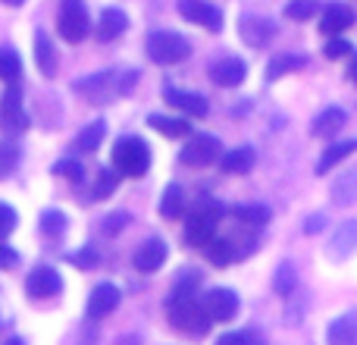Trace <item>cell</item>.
Segmentation results:
<instances>
[{
    "mask_svg": "<svg viewBox=\"0 0 357 345\" xmlns=\"http://www.w3.org/2000/svg\"><path fill=\"white\" fill-rule=\"evenodd\" d=\"M135 82H138L135 69L119 73V75L113 73V69H104V73H94V75H88V79L73 82V88L85 94L91 104H104V101H113V98H119V94H126Z\"/></svg>",
    "mask_w": 357,
    "mask_h": 345,
    "instance_id": "6da1fadb",
    "label": "cell"
},
{
    "mask_svg": "<svg viewBox=\"0 0 357 345\" xmlns=\"http://www.w3.org/2000/svg\"><path fill=\"white\" fill-rule=\"evenodd\" d=\"M222 204H216L213 198H201V201L191 207L188 220H185V242H188L191 248H207L210 242H213L216 235V223L222 220Z\"/></svg>",
    "mask_w": 357,
    "mask_h": 345,
    "instance_id": "7a4b0ae2",
    "label": "cell"
},
{
    "mask_svg": "<svg viewBox=\"0 0 357 345\" xmlns=\"http://www.w3.org/2000/svg\"><path fill=\"white\" fill-rule=\"evenodd\" d=\"M113 170L123 172V176L142 179L151 170V148L144 138L138 135H123L113 145Z\"/></svg>",
    "mask_w": 357,
    "mask_h": 345,
    "instance_id": "3957f363",
    "label": "cell"
},
{
    "mask_svg": "<svg viewBox=\"0 0 357 345\" xmlns=\"http://www.w3.org/2000/svg\"><path fill=\"white\" fill-rule=\"evenodd\" d=\"M191 54V44L185 35H178V31H151L148 35V57L154 63H160V66H176V63H182L185 57Z\"/></svg>",
    "mask_w": 357,
    "mask_h": 345,
    "instance_id": "277c9868",
    "label": "cell"
},
{
    "mask_svg": "<svg viewBox=\"0 0 357 345\" xmlns=\"http://www.w3.org/2000/svg\"><path fill=\"white\" fill-rule=\"evenodd\" d=\"M56 31L66 44H79L82 38L91 31V19H88V6L82 0H60V13H56Z\"/></svg>",
    "mask_w": 357,
    "mask_h": 345,
    "instance_id": "5b68a950",
    "label": "cell"
},
{
    "mask_svg": "<svg viewBox=\"0 0 357 345\" xmlns=\"http://www.w3.org/2000/svg\"><path fill=\"white\" fill-rule=\"evenodd\" d=\"M201 308L210 317V323H229L238 314V295L226 286H216V289H207L201 295Z\"/></svg>",
    "mask_w": 357,
    "mask_h": 345,
    "instance_id": "8992f818",
    "label": "cell"
},
{
    "mask_svg": "<svg viewBox=\"0 0 357 345\" xmlns=\"http://www.w3.org/2000/svg\"><path fill=\"white\" fill-rule=\"evenodd\" d=\"M0 129H3L6 135H19V132L29 129V117H25L19 85H6L3 98H0Z\"/></svg>",
    "mask_w": 357,
    "mask_h": 345,
    "instance_id": "52a82bcc",
    "label": "cell"
},
{
    "mask_svg": "<svg viewBox=\"0 0 357 345\" xmlns=\"http://www.w3.org/2000/svg\"><path fill=\"white\" fill-rule=\"evenodd\" d=\"M220 151H222V145L216 135H195L178 151V163L191 167V170H201V167H210V163L220 157Z\"/></svg>",
    "mask_w": 357,
    "mask_h": 345,
    "instance_id": "ba28073f",
    "label": "cell"
},
{
    "mask_svg": "<svg viewBox=\"0 0 357 345\" xmlns=\"http://www.w3.org/2000/svg\"><path fill=\"white\" fill-rule=\"evenodd\" d=\"M63 292V277L56 267L38 264L35 270H29V279H25V295L29 298H54Z\"/></svg>",
    "mask_w": 357,
    "mask_h": 345,
    "instance_id": "9c48e42d",
    "label": "cell"
},
{
    "mask_svg": "<svg viewBox=\"0 0 357 345\" xmlns=\"http://www.w3.org/2000/svg\"><path fill=\"white\" fill-rule=\"evenodd\" d=\"M178 16L207 31H222V13L207 0H178Z\"/></svg>",
    "mask_w": 357,
    "mask_h": 345,
    "instance_id": "30bf717a",
    "label": "cell"
},
{
    "mask_svg": "<svg viewBox=\"0 0 357 345\" xmlns=\"http://www.w3.org/2000/svg\"><path fill=\"white\" fill-rule=\"evenodd\" d=\"M119 302H123V292H119L113 283L94 286V292L88 295V304H85L88 321H104V317H110L113 311L119 308Z\"/></svg>",
    "mask_w": 357,
    "mask_h": 345,
    "instance_id": "8fae6325",
    "label": "cell"
},
{
    "mask_svg": "<svg viewBox=\"0 0 357 345\" xmlns=\"http://www.w3.org/2000/svg\"><path fill=\"white\" fill-rule=\"evenodd\" d=\"M163 264H167V242L163 239L142 242V245L135 248V254H132V267H135L138 273H154V270H160Z\"/></svg>",
    "mask_w": 357,
    "mask_h": 345,
    "instance_id": "7c38bea8",
    "label": "cell"
},
{
    "mask_svg": "<svg viewBox=\"0 0 357 345\" xmlns=\"http://www.w3.org/2000/svg\"><path fill=\"white\" fill-rule=\"evenodd\" d=\"M245 75H248V66L241 57H222V60H216L210 66V79L220 88H238L245 82Z\"/></svg>",
    "mask_w": 357,
    "mask_h": 345,
    "instance_id": "4fadbf2b",
    "label": "cell"
},
{
    "mask_svg": "<svg viewBox=\"0 0 357 345\" xmlns=\"http://www.w3.org/2000/svg\"><path fill=\"white\" fill-rule=\"evenodd\" d=\"M163 98H167L169 107H176L178 113H188V117H207V98L197 91H182V88H173L167 85V91H163Z\"/></svg>",
    "mask_w": 357,
    "mask_h": 345,
    "instance_id": "5bb4252c",
    "label": "cell"
},
{
    "mask_svg": "<svg viewBox=\"0 0 357 345\" xmlns=\"http://www.w3.org/2000/svg\"><path fill=\"white\" fill-rule=\"evenodd\" d=\"M354 251H357V220H345L333 233V239H329L326 254L333 260H345V258H351Z\"/></svg>",
    "mask_w": 357,
    "mask_h": 345,
    "instance_id": "9a60e30c",
    "label": "cell"
},
{
    "mask_svg": "<svg viewBox=\"0 0 357 345\" xmlns=\"http://www.w3.org/2000/svg\"><path fill=\"white\" fill-rule=\"evenodd\" d=\"M354 25V10L345 3H329L326 10H323V22H320V31L329 38L342 35L345 29H351Z\"/></svg>",
    "mask_w": 357,
    "mask_h": 345,
    "instance_id": "2e32d148",
    "label": "cell"
},
{
    "mask_svg": "<svg viewBox=\"0 0 357 345\" xmlns=\"http://www.w3.org/2000/svg\"><path fill=\"white\" fill-rule=\"evenodd\" d=\"M326 345H357V311H348L329 323Z\"/></svg>",
    "mask_w": 357,
    "mask_h": 345,
    "instance_id": "e0dca14e",
    "label": "cell"
},
{
    "mask_svg": "<svg viewBox=\"0 0 357 345\" xmlns=\"http://www.w3.org/2000/svg\"><path fill=\"white\" fill-rule=\"evenodd\" d=\"M126 29H129V16H126L119 6H107V10L100 13V22H98V41L100 44L116 41Z\"/></svg>",
    "mask_w": 357,
    "mask_h": 345,
    "instance_id": "ac0fdd59",
    "label": "cell"
},
{
    "mask_svg": "<svg viewBox=\"0 0 357 345\" xmlns=\"http://www.w3.org/2000/svg\"><path fill=\"white\" fill-rule=\"evenodd\" d=\"M345 123H348V113L342 110V107H326V110L314 119V129L310 132H314L317 138H333L335 132L345 129Z\"/></svg>",
    "mask_w": 357,
    "mask_h": 345,
    "instance_id": "d6986e66",
    "label": "cell"
},
{
    "mask_svg": "<svg viewBox=\"0 0 357 345\" xmlns=\"http://www.w3.org/2000/svg\"><path fill=\"white\" fill-rule=\"evenodd\" d=\"M333 201L339 207H348V204L357 201V163L333 179Z\"/></svg>",
    "mask_w": 357,
    "mask_h": 345,
    "instance_id": "ffe728a7",
    "label": "cell"
},
{
    "mask_svg": "<svg viewBox=\"0 0 357 345\" xmlns=\"http://www.w3.org/2000/svg\"><path fill=\"white\" fill-rule=\"evenodd\" d=\"M241 38H245V44H251V47H264L266 41L273 38V22H266V19H254V16H245L238 25Z\"/></svg>",
    "mask_w": 357,
    "mask_h": 345,
    "instance_id": "44dd1931",
    "label": "cell"
},
{
    "mask_svg": "<svg viewBox=\"0 0 357 345\" xmlns=\"http://www.w3.org/2000/svg\"><path fill=\"white\" fill-rule=\"evenodd\" d=\"M35 63H38V69H41V75H54L56 73V50H54V44H50V38H47V31H35Z\"/></svg>",
    "mask_w": 357,
    "mask_h": 345,
    "instance_id": "7402d4cb",
    "label": "cell"
},
{
    "mask_svg": "<svg viewBox=\"0 0 357 345\" xmlns=\"http://www.w3.org/2000/svg\"><path fill=\"white\" fill-rule=\"evenodd\" d=\"M104 135H107V123L104 119H94V123H88L85 129L75 135L73 148H79L82 154H94V151L100 148V142H104Z\"/></svg>",
    "mask_w": 357,
    "mask_h": 345,
    "instance_id": "603a6c76",
    "label": "cell"
},
{
    "mask_svg": "<svg viewBox=\"0 0 357 345\" xmlns=\"http://www.w3.org/2000/svg\"><path fill=\"white\" fill-rule=\"evenodd\" d=\"M148 126L167 138H185L191 132V123H185V119H178V117H163V113H151Z\"/></svg>",
    "mask_w": 357,
    "mask_h": 345,
    "instance_id": "cb8c5ba5",
    "label": "cell"
},
{
    "mask_svg": "<svg viewBox=\"0 0 357 345\" xmlns=\"http://www.w3.org/2000/svg\"><path fill=\"white\" fill-rule=\"evenodd\" d=\"M222 172H232V176H241V172H248L254 167V148H248V145H241V148H232L226 157L220 161Z\"/></svg>",
    "mask_w": 357,
    "mask_h": 345,
    "instance_id": "d4e9b609",
    "label": "cell"
},
{
    "mask_svg": "<svg viewBox=\"0 0 357 345\" xmlns=\"http://www.w3.org/2000/svg\"><path fill=\"white\" fill-rule=\"evenodd\" d=\"M0 82L3 85H19L22 82V60L13 47H0Z\"/></svg>",
    "mask_w": 357,
    "mask_h": 345,
    "instance_id": "484cf974",
    "label": "cell"
},
{
    "mask_svg": "<svg viewBox=\"0 0 357 345\" xmlns=\"http://www.w3.org/2000/svg\"><path fill=\"white\" fill-rule=\"evenodd\" d=\"M357 151V142H339V145H333V148H326L323 151V157H320V163H317V172L320 176H326L333 167H339L345 157H351Z\"/></svg>",
    "mask_w": 357,
    "mask_h": 345,
    "instance_id": "4316f807",
    "label": "cell"
},
{
    "mask_svg": "<svg viewBox=\"0 0 357 345\" xmlns=\"http://www.w3.org/2000/svg\"><path fill=\"white\" fill-rule=\"evenodd\" d=\"M232 214L248 229H264L270 223V207H264V204H245V207H235Z\"/></svg>",
    "mask_w": 357,
    "mask_h": 345,
    "instance_id": "83f0119b",
    "label": "cell"
},
{
    "mask_svg": "<svg viewBox=\"0 0 357 345\" xmlns=\"http://www.w3.org/2000/svg\"><path fill=\"white\" fill-rule=\"evenodd\" d=\"M235 242L232 239H213L207 248H204V254H207V260L213 267H229L235 258H238V251H232Z\"/></svg>",
    "mask_w": 357,
    "mask_h": 345,
    "instance_id": "f1b7e54d",
    "label": "cell"
},
{
    "mask_svg": "<svg viewBox=\"0 0 357 345\" xmlns=\"http://www.w3.org/2000/svg\"><path fill=\"white\" fill-rule=\"evenodd\" d=\"M304 66H307V60H304V57H298V54H279V57H273L270 66H266V82H276L279 75L291 73V69H304Z\"/></svg>",
    "mask_w": 357,
    "mask_h": 345,
    "instance_id": "f546056e",
    "label": "cell"
},
{
    "mask_svg": "<svg viewBox=\"0 0 357 345\" xmlns=\"http://www.w3.org/2000/svg\"><path fill=\"white\" fill-rule=\"evenodd\" d=\"M185 210V191L182 185H167V191H163V201H160V214L167 216V220H178Z\"/></svg>",
    "mask_w": 357,
    "mask_h": 345,
    "instance_id": "4dcf8cb0",
    "label": "cell"
},
{
    "mask_svg": "<svg viewBox=\"0 0 357 345\" xmlns=\"http://www.w3.org/2000/svg\"><path fill=\"white\" fill-rule=\"evenodd\" d=\"M295 286H298L295 264H291V260H282V264L276 267V277H273V289H276L282 298H289L291 292H295Z\"/></svg>",
    "mask_w": 357,
    "mask_h": 345,
    "instance_id": "1f68e13d",
    "label": "cell"
},
{
    "mask_svg": "<svg viewBox=\"0 0 357 345\" xmlns=\"http://www.w3.org/2000/svg\"><path fill=\"white\" fill-rule=\"evenodd\" d=\"M38 223H41V233L47 235V239H60V235L66 233V214H63V210L47 207Z\"/></svg>",
    "mask_w": 357,
    "mask_h": 345,
    "instance_id": "d6a6232c",
    "label": "cell"
},
{
    "mask_svg": "<svg viewBox=\"0 0 357 345\" xmlns=\"http://www.w3.org/2000/svg\"><path fill=\"white\" fill-rule=\"evenodd\" d=\"M317 0H289L285 3V19H291V22H307V19L317 16Z\"/></svg>",
    "mask_w": 357,
    "mask_h": 345,
    "instance_id": "836d02e7",
    "label": "cell"
},
{
    "mask_svg": "<svg viewBox=\"0 0 357 345\" xmlns=\"http://www.w3.org/2000/svg\"><path fill=\"white\" fill-rule=\"evenodd\" d=\"M19 167V145L16 142H0V179L13 176Z\"/></svg>",
    "mask_w": 357,
    "mask_h": 345,
    "instance_id": "e575fe53",
    "label": "cell"
},
{
    "mask_svg": "<svg viewBox=\"0 0 357 345\" xmlns=\"http://www.w3.org/2000/svg\"><path fill=\"white\" fill-rule=\"evenodd\" d=\"M116 185H119V172H116V170H100L98 182H94L91 198H94V201H100V198L113 195V191H116Z\"/></svg>",
    "mask_w": 357,
    "mask_h": 345,
    "instance_id": "d590c367",
    "label": "cell"
},
{
    "mask_svg": "<svg viewBox=\"0 0 357 345\" xmlns=\"http://www.w3.org/2000/svg\"><path fill=\"white\" fill-rule=\"evenodd\" d=\"M69 264H75L79 270H94V267L100 264V254H98V248L85 245V248H79V251L69 254Z\"/></svg>",
    "mask_w": 357,
    "mask_h": 345,
    "instance_id": "8d00e7d4",
    "label": "cell"
},
{
    "mask_svg": "<svg viewBox=\"0 0 357 345\" xmlns=\"http://www.w3.org/2000/svg\"><path fill=\"white\" fill-rule=\"evenodd\" d=\"M56 176H66V179H73V182H82L85 179V167H82L79 161H60L54 167Z\"/></svg>",
    "mask_w": 357,
    "mask_h": 345,
    "instance_id": "74e56055",
    "label": "cell"
},
{
    "mask_svg": "<svg viewBox=\"0 0 357 345\" xmlns=\"http://www.w3.org/2000/svg\"><path fill=\"white\" fill-rule=\"evenodd\" d=\"M16 223H19L16 210H13L10 204H0V242H6V235L16 229Z\"/></svg>",
    "mask_w": 357,
    "mask_h": 345,
    "instance_id": "f35d334b",
    "label": "cell"
},
{
    "mask_svg": "<svg viewBox=\"0 0 357 345\" xmlns=\"http://www.w3.org/2000/svg\"><path fill=\"white\" fill-rule=\"evenodd\" d=\"M323 54H326L329 60H339V57H345V54H354V47L345 41V38H339V35H335V38H329V41H326V47H323Z\"/></svg>",
    "mask_w": 357,
    "mask_h": 345,
    "instance_id": "ab89813d",
    "label": "cell"
},
{
    "mask_svg": "<svg viewBox=\"0 0 357 345\" xmlns=\"http://www.w3.org/2000/svg\"><path fill=\"white\" fill-rule=\"evenodd\" d=\"M126 223H129V214H126V210H116V214H110L104 220V233L107 235H119L126 229Z\"/></svg>",
    "mask_w": 357,
    "mask_h": 345,
    "instance_id": "60d3db41",
    "label": "cell"
},
{
    "mask_svg": "<svg viewBox=\"0 0 357 345\" xmlns=\"http://www.w3.org/2000/svg\"><path fill=\"white\" fill-rule=\"evenodd\" d=\"M16 267H19L16 248H10L6 242H0V270H16Z\"/></svg>",
    "mask_w": 357,
    "mask_h": 345,
    "instance_id": "b9f144b4",
    "label": "cell"
},
{
    "mask_svg": "<svg viewBox=\"0 0 357 345\" xmlns=\"http://www.w3.org/2000/svg\"><path fill=\"white\" fill-rule=\"evenodd\" d=\"M323 226H326V216H323V214H314V216H307V220H304V233H307V235L323 233Z\"/></svg>",
    "mask_w": 357,
    "mask_h": 345,
    "instance_id": "7bdbcfd3",
    "label": "cell"
},
{
    "mask_svg": "<svg viewBox=\"0 0 357 345\" xmlns=\"http://www.w3.org/2000/svg\"><path fill=\"white\" fill-rule=\"evenodd\" d=\"M216 345H248V339H245V333H226L216 339Z\"/></svg>",
    "mask_w": 357,
    "mask_h": 345,
    "instance_id": "ee69618b",
    "label": "cell"
},
{
    "mask_svg": "<svg viewBox=\"0 0 357 345\" xmlns=\"http://www.w3.org/2000/svg\"><path fill=\"white\" fill-rule=\"evenodd\" d=\"M348 79L357 85V50H354V57H351V66H348Z\"/></svg>",
    "mask_w": 357,
    "mask_h": 345,
    "instance_id": "f6af8a7d",
    "label": "cell"
},
{
    "mask_svg": "<svg viewBox=\"0 0 357 345\" xmlns=\"http://www.w3.org/2000/svg\"><path fill=\"white\" fill-rule=\"evenodd\" d=\"M0 3H6V6H22L25 0H0Z\"/></svg>",
    "mask_w": 357,
    "mask_h": 345,
    "instance_id": "bcb514c9",
    "label": "cell"
},
{
    "mask_svg": "<svg viewBox=\"0 0 357 345\" xmlns=\"http://www.w3.org/2000/svg\"><path fill=\"white\" fill-rule=\"evenodd\" d=\"M3 345H22V339H19V336H13V339H6Z\"/></svg>",
    "mask_w": 357,
    "mask_h": 345,
    "instance_id": "7dc6e473",
    "label": "cell"
}]
</instances>
